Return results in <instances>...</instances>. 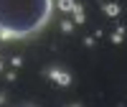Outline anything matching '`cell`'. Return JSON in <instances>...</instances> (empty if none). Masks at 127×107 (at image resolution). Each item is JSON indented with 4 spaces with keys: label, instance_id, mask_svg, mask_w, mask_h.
Returning a JSON list of instances; mask_svg holds the SVG:
<instances>
[{
    "label": "cell",
    "instance_id": "obj_11",
    "mask_svg": "<svg viewBox=\"0 0 127 107\" xmlns=\"http://www.w3.org/2000/svg\"><path fill=\"white\" fill-rule=\"evenodd\" d=\"M0 71H3V61H0Z\"/></svg>",
    "mask_w": 127,
    "mask_h": 107
},
{
    "label": "cell",
    "instance_id": "obj_4",
    "mask_svg": "<svg viewBox=\"0 0 127 107\" xmlns=\"http://www.w3.org/2000/svg\"><path fill=\"white\" fill-rule=\"evenodd\" d=\"M74 5H76L74 0H59V10H61V13H71Z\"/></svg>",
    "mask_w": 127,
    "mask_h": 107
},
{
    "label": "cell",
    "instance_id": "obj_9",
    "mask_svg": "<svg viewBox=\"0 0 127 107\" xmlns=\"http://www.w3.org/2000/svg\"><path fill=\"white\" fill-rule=\"evenodd\" d=\"M84 46H87V49H92V46H94V36H89V38H84Z\"/></svg>",
    "mask_w": 127,
    "mask_h": 107
},
{
    "label": "cell",
    "instance_id": "obj_5",
    "mask_svg": "<svg viewBox=\"0 0 127 107\" xmlns=\"http://www.w3.org/2000/svg\"><path fill=\"white\" fill-rule=\"evenodd\" d=\"M104 13H107V15H120V5L117 3H104Z\"/></svg>",
    "mask_w": 127,
    "mask_h": 107
},
{
    "label": "cell",
    "instance_id": "obj_7",
    "mask_svg": "<svg viewBox=\"0 0 127 107\" xmlns=\"http://www.w3.org/2000/svg\"><path fill=\"white\" fill-rule=\"evenodd\" d=\"M61 31L64 33H71L74 31V20H61Z\"/></svg>",
    "mask_w": 127,
    "mask_h": 107
},
{
    "label": "cell",
    "instance_id": "obj_10",
    "mask_svg": "<svg viewBox=\"0 0 127 107\" xmlns=\"http://www.w3.org/2000/svg\"><path fill=\"white\" fill-rule=\"evenodd\" d=\"M71 107H81V102H79V105H71Z\"/></svg>",
    "mask_w": 127,
    "mask_h": 107
},
{
    "label": "cell",
    "instance_id": "obj_3",
    "mask_svg": "<svg viewBox=\"0 0 127 107\" xmlns=\"http://www.w3.org/2000/svg\"><path fill=\"white\" fill-rule=\"evenodd\" d=\"M74 23H87V13H84V8L81 5H74Z\"/></svg>",
    "mask_w": 127,
    "mask_h": 107
},
{
    "label": "cell",
    "instance_id": "obj_8",
    "mask_svg": "<svg viewBox=\"0 0 127 107\" xmlns=\"http://www.w3.org/2000/svg\"><path fill=\"white\" fill-rule=\"evenodd\" d=\"M10 64H13L15 69H20V66H23V59H20V56H15V59H10Z\"/></svg>",
    "mask_w": 127,
    "mask_h": 107
},
{
    "label": "cell",
    "instance_id": "obj_2",
    "mask_svg": "<svg viewBox=\"0 0 127 107\" xmlns=\"http://www.w3.org/2000/svg\"><path fill=\"white\" fill-rule=\"evenodd\" d=\"M48 77L54 79V84H59V87H69V84H71V74L64 71V69H56V66L48 69Z\"/></svg>",
    "mask_w": 127,
    "mask_h": 107
},
{
    "label": "cell",
    "instance_id": "obj_6",
    "mask_svg": "<svg viewBox=\"0 0 127 107\" xmlns=\"http://www.w3.org/2000/svg\"><path fill=\"white\" fill-rule=\"evenodd\" d=\"M122 38H125V28H117L112 33V44H122Z\"/></svg>",
    "mask_w": 127,
    "mask_h": 107
},
{
    "label": "cell",
    "instance_id": "obj_1",
    "mask_svg": "<svg viewBox=\"0 0 127 107\" xmlns=\"http://www.w3.org/2000/svg\"><path fill=\"white\" fill-rule=\"evenodd\" d=\"M51 0H0V41L31 38L51 18Z\"/></svg>",
    "mask_w": 127,
    "mask_h": 107
}]
</instances>
